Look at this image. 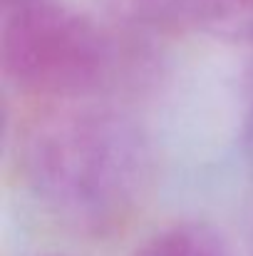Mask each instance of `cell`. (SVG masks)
<instances>
[{
	"label": "cell",
	"instance_id": "1",
	"mask_svg": "<svg viewBox=\"0 0 253 256\" xmlns=\"http://www.w3.org/2000/svg\"><path fill=\"white\" fill-rule=\"evenodd\" d=\"M22 170L40 199L87 229L119 224L149 184L139 127L109 107L57 104L22 134Z\"/></svg>",
	"mask_w": 253,
	"mask_h": 256
},
{
	"label": "cell",
	"instance_id": "2",
	"mask_svg": "<svg viewBox=\"0 0 253 256\" xmlns=\"http://www.w3.org/2000/svg\"><path fill=\"white\" fill-rule=\"evenodd\" d=\"M114 40L82 12L40 0L5 12L0 55L15 87L75 100L102 87L114 72Z\"/></svg>",
	"mask_w": 253,
	"mask_h": 256
},
{
	"label": "cell",
	"instance_id": "3",
	"mask_svg": "<svg viewBox=\"0 0 253 256\" xmlns=\"http://www.w3.org/2000/svg\"><path fill=\"white\" fill-rule=\"evenodd\" d=\"M132 30H236L253 35V0H102Z\"/></svg>",
	"mask_w": 253,
	"mask_h": 256
},
{
	"label": "cell",
	"instance_id": "4",
	"mask_svg": "<svg viewBox=\"0 0 253 256\" xmlns=\"http://www.w3.org/2000/svg\"><path fill=\"white\" fill-rule=\"evenodd\" d=\"M134 256H231V249L216 226L181 222L149 236Z\"/></svg>",
	"mask_w": 253,
	"mask_h": 256
},
{
	"label": "cell",
	"instance_id": "5",
	"mask_svg": "<svg viewBox=\"0 0 253 256\" xmlns=\"http://www.w3.org/2000/svg\"><path fill=\"white\" fill-rule=\"evenodd\" d=\"M244 150H246V157H249V164L253 170V110L246 120V130H244Z\"/></svg>",
	"mask_w": 253,
	"mask_h": 256
},
{
	"label": "cell",
	"instance_id": "6",
	"mask_svg": "<svg viewBox=\"0 0 253 256\" xmlns=\"http://www.w3.org/2000/svg\"><path fill=\"white\" fill-rule=\"evenodd\" d=\"M32 2H40V0H0L2 5V12H12L17 8H25V5H32Z\"/></svg>",
	"mask_w": 253,
	"mask_h": 256
}]
</instances>
